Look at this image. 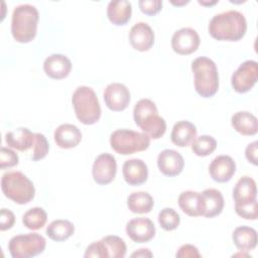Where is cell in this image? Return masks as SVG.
<instances>
[{
    "label": "cell",
    "mask_w": 258,
    "mask_h": 258,
    "mask_svg": "<svg viewBox=\"0 0 258 258\" xmlns=\"http://www.w3.org/2000/svg\"><path fill=\"white\" fill-rule=\"evenodd\" d=\"M246 30V18L237 10L216 14L209 23V33L217 40L238 41L244 37Z\"/></svg>",
    "instance_id": "cell-1"
},
{
    "label": "cell",
    "mask_w": 258,
    "mask_h": 258,
    "mask_svg": "<svg viewBox=\"0 0 258 258\" xmlns=\"http://www.w3.org/2000/svg\"><path fill=\"white\" fill-rule=\"evenodd\" d=\"M135 124L152 139H159L166 131V122L159 116L157 107L150 99L139 100L133 109Z\"/></svg>",
    "instance_id": "cell-2"
},
{
    "label": "cell",
    "mask_w": 258,
    "mask_h": 258,
    "mask_svg": "<svg viewBox=\"0 0 258 258\" xmlns=\"http://www.w3.org/2000/svg\"><path fill=\"white\" fill-rule=\"evenodd\" d=\"M39 13L31 4H21L14 8L11 19V33L20 43L30 42L36 35Z\"/></svg>",
    "instance_id": "cell-3"
},
{
    "label": "cell",
    "mask_w": 258,
    "mask_h": 258,
    "mask_svg": "<svg viewBox=\"0 0 258 258\" xmlns=\"http://www.w3.org/2000/svg\"><path fill=\"white\" fill-rule=\"evenodd\" d=\"M191 71L197 93L203 98L213 97L219 89V73L214 60L199 56L192 60Z\"/></svg>",
    "instance_id": "cell-4"
},
{
    "label": "cell",
    "mask_w": 258,
    "mask_h": 258,
    "mask_svg": "<svg viewBox=\"0 0 258 258\" xmlns=\"http://www.w3.org/2000/svg\"><path fill=\"white\" fill-rule=\"evenodd\" d=\"M73 107L80 122L93 125L101 118V106L95 91L87 86L78 87L72 97Z\"/></svg>",
    "instance_id": "cell-5"
},
{
    "label": "cell",
    "mask_w": 258,
    "mask_h": 258,
    "mask_svg": "<svg viewBox=\"0 0 258 258\" xmlns=\"http://www.w3.org/2000/svg\"><path fill=\"white\" fill-rule=\"evenodd\" d=\"M1 189L6 198L18 205L29 203L35 196L33 182L20 171L5 172L1 178Z\"/></svg>",
    "instance_id": "cell-6"
},
{
    "label": "cell",
    "mask_w": 258,
    "mask_h": 258,
    "mask_svg": "<svg viewBox=\"0 0 258 258\" xmlns=\"http://www.w3.org/2000/svg\"><path fill=\"white\" fill-rule=\"evenodd\" d=\"M111 148L122 155L146 150L150 145V138L145 133L129 129H117L110 135Z\"/></svg>",
    "instance_id": "cell-7"
},
{
    "label": "cell",
    "mask_w": 258,
    "mask_h": 258,
    "mask_svg": "<svg viewBox=\"0 0 258 258\" xmlns=\"http://www.w3.org/2000/svg\"><path fill=\"white\" fill-rule=\"evenodd\" d=\"M46 246L43 236L38 233L13 236L8 243V250L13 258H30L41 254Z\"/></svg>",
    "instance_id": "cell-8"
},
{
    "label": "cell",
    "mask_w": 258,
    "mask_h": 258,
    "mask_svg": "<svg viewBox=\"0 0 258 258\" xmlns=\"http://www.w3.org/2000/svg\"><path fill=\"white\" fill-rule=\"evenodd\" d=\"M258 80V63L255 60H245L233 73L231 85L235 92L243 94L249 92Z\"/></svg>",
    "instance_id": "cell-9"
},
{
    "label": "cell",
    "mask_w": 258,
    "mask_h": 258,
    "mask_svg": "<svg viewBox=\"0 0 258 258\" xmlns=\"http://www.w3.org/2000/svg\"><path fill=\"white\" fill-rule=\"evenodd\" d=\"M117 162L116 158L110 153H101L93 163L92 175L94 180L101 185L112 182L116 176Z\"/></svg>",
    "instance_id": "cell-10"
},
{
    "label": "cell",
    "mask_w": 258,
    "mask_h": 258,
    "mask_svg": "<svg viewBox=\"0 0 258 258\" xmlns=\"http://www.w3.org/2000/svg\"><path fill=\"white\" fill-rule=\"evenodd\" d=\"M201 39L198 32L190 27H183L176 30L171 37V47L174 52L180 55H187L195 52L200 45Z\"/></svg>",
    "instance_id": "cell-11"
},
{
    "label": "cell",
    "mask_w": 258,
    "mask_h": 258,
    "mask_svg": "<svg viewBox=\"0 0 258 258\" xmlns=\"http://www.w3.org/2000/svg\"><path fill=\"white\" fill-rule=\"evenodd\" d=\"M103 96L106 106L114 112L125 110L131 100L128 88L121 83L109 84L104 90Z\"/></svg>",
    "instance_id": "cell-12"
},
{
    "label": "cell",
    "mask_w": 258,
    "mask_h": 258,
    "mask_svg": "<svg viewBox=\"0 0 258 258\" xmlns=\"http://www.w3.org/2000/svg\"><path fill=\"white\" fill-rule=\"evenodd\" d=\"M126 233L133 242L146 243L155 236V226L148 218H134L126 224Z\"/></svg>",
    "instance_id": "cell-13"
},
{
    "label": "cell",
    "mask_w": 258,
    "mask_h": 258,
    "mask_svg": "<svg viewBox=\"0 0 258 258\" xmlns=\"http://www.w3.org/2000/svg\"><path fill=\"white\" fill-rule=\"evenodd\" d=\"M154 32L145 22L135 23L129 31V41L132 47L138 51L149 50L154 43Z\"/></svg>",
    "instance_id": "cell-14"
},
{
    "label": "cell",
    "mask_w": 258,
    "mask_h": 258,
    "mask_svg": "<svg viewBox=\"0 0 258 258\" xmlns=\"http://www.w3.org/2000/svg\"><path fill=\"white\" fill-rule=\"evenodd\" d=\"M157 166L166 176L178 175L184 166L182 155L174 149H164L157 156Z\"/></svg>",
    "instance_id": "cell-15"
},
{
    "label": "cell",
    "mask_w": 258,
    "mask_h": 258,
    "mask_svg": "<svg viewBox=\"0 0 258 258\" xmlns=\"http://www.w3.org/2000/svg\"><path fill=\"white\" fill-rule=\"evenodd\" d=\"M236 171V163L229 155H218L215 157L209 166L211 177L217 182L229 181Z\"/></svg>",
    "instance_id": "cell-16"
},
{
    "label": "cell",
    "mask_w": 258,
    "mask_h": 258,
    "mask_svg": "<svg viewBox=\"0 0 258 258\" xmlns=\"http://www.w3.org/2000/svg\"><path fill=\"white\" fill-rule=\"evenodd\" d=\"M72 70V61L64 54L52 53L43 61V71L51 79L61 80L67 78Z\"/></svg>",
    "instance_id": "cell-17"
},
{
    "label": "cell",
    "mask_w": 258,
    "mask_h": 258,
    "mask_svg": "<svg viewBox=\"0 0 258 258\" xmlns=\"http://www.w3.org/2000/svg\"><path fill=\"white\" fill-rule=\"evenodd\" d=\"M122 173L125 181L128 184L136 186L144 183L147 180L148 167L142 159L132 158L123 163Z\"/></svg>",
    "instance_id": "cell-18"
},
{
    "label": "cell",
    "mask_w": 258,
    "mask_h": 258,
    "mask_svg": "<svg viewBox=\"0 0 258 258\" xmlns=\"http://www.w3.org/2000/svg\"><path fill=\"white\" fill-rule=\"evenodd\" d=\"M53 137L58 147L69 149L79 145L82 140V132L76 125L64 123L54 130Z\"/></svg>",
    "instance_id": "cell-19"
},
{
    "label": "cell",
    "mask_w": 258,
    "mask_h": 258,
    "mask_svg": "<svg viewBox=\"0 0 258 258\" xmlns=\"http://www.w3.org/2000/svg\"><path fill=\"white\" fill-rule=\"evenodd\" d=\"M35 140V133L31 132L28 128L19 127L9 131L5 135V142L11 148L19 151H27L33 148Z\"/></svg>",
    "instance_id": "cell-20"
},
{
    "label": "cell",
    "mask_w": 258,
    "mask_h": 258,
    "mask_svg": "<svg viewBox=\"0 0 258 258\" xmlns=\"http://www.w3.org/2000/svg\"><path fill=\"white\" fill-rule=\"evenodd\" d=\"M197 137V127L189 121H177L171 130L170 138L173 144L179 147H186L191 145Z\"/></svg>",
    "instance_id": "cell-21"
},
{
    "label": "cell",
    "mask_w": 258,
    "mask_h": 258,
    "mask_svg": "<svg viewBox=\"0 0 258 258\" xmlns=\"http://www.w3.org/2000/svg\"><path fill=\"white\" fill-rule=\"evenodd\" d=\"M235 205L251 203L257 200V186L255 180L250 176H242L233 189Z\"/></svg>",
    "instance_id": "cell-22"
},
{
    "label": "cell",
    "mask_w": 258,
    "mask_h": 258,
    "mask_svg": "<svg viewBox=\"0 0 258 258\" xmlns=\"http://www.w3.org/2000/svg\"><path fill=\"white\" fill-rule=\"evenodd\" d=\"M178 206L189 217H199L204 214V203L201 192L194 190L182 191L178 197Z\"/></svg>",
    "instance_id": "cell-23"
},
{
    "label": "cell",
    "mask_w": 258,
    "mask_h": 258,
    "mask_svg": "<svg viewBox=\"0 0 258 258\" xmlns=\"http://www.w3.org/2000/svg\"><path fill=\"white\" fill-rule=\"evenodd\" d=\"M204 203V214L206 218H214L220 215L224 209V197L216 188H207L201 192Z\"/></svg>",
    "instance_id": "cell-24"
},
{
    "label": "cell",
    "mask_w": 258,
    "mask_h": 258,
    "mask_svg": "<svg viewBox=\"0 0 258 258\" xmlns=\"http://www.w3.org/2000/svg\"><path fill=\"white\" fill-rule=\"evenodd\" d=\"M132 14V5L127 0L110 1L107 6L108 19L115 25L126 24Z\"/></svg>",
    "instance_id": "cell-25"
},
{
    "label": "cell",
    "mask_w": 258,
    "mask_h": 258,
    "mask_svg": "<svg viewBox=\"0 0 258 258\" xmlns=\"http://www.w3.org/2000/svg\"><path fill=\"white\" fill-rule=\"evenodd\" d=\"M231 124L237 132L245 136L255 135L258 131V120L248 111L235 113L231 118Z\"/></svg>",
    "instance_id": "cell-26"
},
{
    "label": "cell",
    "mask_w": 258,
    "mask_h": 258,
    "mask_svg": "<svg viewBox=\"0 0 258 258\" xmlns=\"http://www.w3.org/2000/svg\"><path fill=\"white\" fill-rule=\"evenodd\" d=\"M235 246L241 251L253 250L257 245V232L248 226L237 227L232 235Z\"/></svg>",
    "instance_id": "cell-27"
},
{
    "label": "cell",
    "mask_w": 258,
    "mask_h": 258,
    "mask_svg": "<svg viewBox=\"0 0 258 258\" xmlns=\"http://www.w3.org/2000/svg\"><path fill=\"white\" fill-rule=\"evenodd\" d=\"M46 235L55 242H62L69 239L75 233V226L68 220H54L46 227Z\"/></svg>",
    "instance_id": "cell-28"
},
{
    "label": "cell",
    "mask_w": 258,
    "mask_h": 258,
    "mask_svg": "<svg viewBox=\"0 0 258 258\" xmlns=\"http://www.w3.org/2000/svg\"><path fill=\"white\" fill-rule=\"evenodd\" d=\"M127 206L132 213L147 214L152 210L154 201L146 191H134L128 196Z\"/></svg>",
    "instance_id": "cell-29"
},
{
    "label": "cell",
    "mask_w": 258,
    "mask_h": 258,
    "mask_svg": "<svg viewBox=\"0 0 258 258\" xmlns=\"http://www.w3.org/2000/svg\"><path fill=\"white\" fill-rule=\"evenodd\" d=\"M47 220L46 212L40 207H34L27 210L22 216L23 225L29 230L41 229Z\"/></svg>",
    "instance_id": "cell-30"
},
{
    "label": "cell",
    "mask_w": 258,
    "mask_h": 258,
    "mask_svg": "<svg viewBox=\"0 0 258 258\" xmlns=\"http://www.w3.org/2000/svg\"><path fill=\"white\" fill-rule=\"evenodd\" d=\"M103 242L108 258H123L126 255V244L124 240L115 235H108L101 239Z\"/></svg>",
    "instance_id": "cell-31"
},
{
    "label": "cell",
    "mask_w": 258,
    "mask_h": 258,
    "mask_svg": "<svg viewBox=\"0 0 258 258\" xmlns=\"http://www.w3.org/2000/svg\"><path fill=\"white\" fill-rule=\"evenodd\" d=\"M217 148V140L210 135L196 137L191 143V150L198 156H208Z\"/></svg>",
    "instance_id": "cell-32"
},
{
    "label": "cell",
    "mask_w": 258,
    "mask_h": 258,
    "mask_svg": "<svg viewBox=\"0 0 258 258\" xmlns=\"http://www.w3.org/2000/svg\"><path fill=\"white\" fill-rule=\"evenodd\" d=\"M157 219L160 227L165 231L175 230L180 223V217L178 213L172 208L162 209L159 212Z\"/></svg>",
    "instance_id": "cell-33"
},
{
    "label": "cell",
    "mask_w": 258,
    "mask_h": 258,
    "mask_svg": "<svg viewBox=\"0 0 258 258\" xmlns=\"http://www.w3.org/2000/svg\"><path fill=\"white\" fill-rule=\"evenodd\" d=\"M49 150V144L47 142L46 137L41 133H35L34 145L32 148L31 159L33 161L40 160L46 156Z\"/></svg>",
    "instance_id": "cell-34"
},
{
    "label": "cell",
    "mask_w": 258,
    "mask_h": 258,
    "mask_svg": "<svg viewBox=\"0 0 258 258\" xmlns=\"http://www.w3.org/2000/svg\"><path fill=\"white\" fill-rule=\"evenodd\" d=\"M236 214L246 220H256L258 218L257 200L251 203L235 205Z\"/></svg>",
    "instance_id": "cell-35"
},
{
    "label": "cell",
    "mask_w": 258,
    "mask_h": 258,
    "mask_svg": "<svg viewBox=\"0 0 258 258\" xmlns=\"http://www.w3.org/2000/svg\"><path fill=\"white\" fill-rule=\"evenodd\" d=\"M19 162V157L16 152L13 150L3 146L1 147V152H0V167L2 169L13 167L17 165Z\"/></svg>",
    "instance_id": "cell-36"
},
{
    "label": "cell",
    "mask_w": 258,
    "mask_h": 258,
    "mask_svg": "<svg viewBox=\"0 0 258 258\" xmlns=\"http://www.w3.org/2000/svg\"><path fill=\"white\" fill-rule=\"evenodd\" d=\"M162 0H139L140 10L146 15H155L162 8Z\"/></svg>",
    "instance_id": "cell-37"
},
{
    "label": "cell",
    "mask_w": 258,
    "mask_h": 258,
    "mask_svg": "<svg viewBox=\"0 0 258 258\" xmlns=\"http://www.w3.org/2000/svg\"><path fill=\"white\" fill-rule=\"evenodd\" d=\"M84 256L86 258L88 257H98V258H108L107 256V252H106V248L103 244V242L97 241L92 243L91 245H89L86 249V252L84 254Z\"/></svg>",
    "instance_id": "cell-38"
},
{
    "label": "cell",
    "mask_w": 258,
    "mask_h": 258,
    "mask_svg": "<svg viewBox=\"0 0 258 258\" xmlns=\"http://www.w3.org/2000/svg\"><path fill=\"white\" fill-rule=\"evenodd\" d=\"M15 223V216L14 214L8 209H1L0 213V229L1 231H6L11 229Z\"/></svg>",
    "instance_id": "cell-39"
},
{
    "label": "cell",
    "mask_w": 258,
    "mask_h": 258,
    "mask_svg": "<svg viewBox=\"0 0 258 258\" xmlns=\"http://www.w3.org/2000/svg\"><path fill=\"white\" fill-rule=\"evenodd\" d=\"M175 256L177 258H200L202 255L196 246L191 244H184L179 247Z\"/></svg>",
    "instance_id": "cell-40"
},
{
    "label": "cell",
    "mask_w": 258,
    "mask_h": 258,
    "mask_svg": "<svg viewBox=\"0 0 258 258\" xmlns=\"http://www.w3.org/2000/svg\"><path fill=\"white\" fill-rule=\"evenodd\" d=\"M257 141H253L249 143L245 149V156L249 162L254 165H257Z\"/></svg>",
    "instance_id": "cell-41"
},
{
    "label": "cell",
    "mask_w": 258,
    "mask_h": 258,
    "mask_svg": "<svg viewBox=\"0 0 258 258\" xmlns=\"http://www.w3.org/2000/svg\"><path fill=\"white\" fill-rule=\"evenodd\" d=\"M152 256H153V254L150 252V250L145 249V248L139 249L138 251L131 254V257H152Z\"/></svg>",
    "instance_id": "cell-42"
},
{
    "label": "cell",
    "mask_w": 258,
    "mask_h": 258,
    "mask_svg": "<svg viewBox=\"0 0 258 258\" xmlns=\"http://www.w3.org/2000/svg\"><path fill=\"white\" fill-rule=\"evenodd\" d=\"M198 2H199L201 5H204V6H211V5H215L216 3H218L217 0L212 1V2H211V1L209 2V1H201V0H199Z\"/></svg>",
    "instance_id": "cell-43"
},
{
    "label": "cell",
    "mask_w": 258,
    "mask_h": 258,
    "mask_svg": "<svg viewBox=\"0 0 258 258\" xmlns=\"http://www.w3.org/2000/svg\"><path fill=\"white\" fill-rule=\"evenodd\" d=\"M189 1L188 0H182V1H180V2H175V1H171V3L173 4V5H177V6H180V5H184V4H187Z\"/></svg>",
    "instance_id": "cell-44"
}]
</instances>
